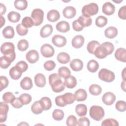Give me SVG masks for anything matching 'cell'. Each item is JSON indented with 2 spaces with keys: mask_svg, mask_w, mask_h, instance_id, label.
Segmentation results:
<instances>
[{
  "mask_svg": "<svg viewBox=\"0 0 126 126\" xmlns=\"http://www.w3.org/2000/svg\"><path fill=\"white\" fill-rule=\"evenodd\" d=\"M114 45L110 42H104L95 49L94 55L98 59H102L111 54L114 51Z\"/></svg>",
  "mask_w": 126,
  "mask_h": 126,
  "instance_id": "cell-1",
  "label": "cell"
},
{
  "mask_svg": "<svg viewBox=\"0 0 126 126\" xmlns=\"http://www.w3.org/2000/svg\"><path fill=\"white\" fill-rule=\"evenodd\" d=\"M49 84L54 92L60 93L65 89V85L57 73H53L49 76Z\"/></svg>",
  "mask_w": 126,
  "mask_h": 126,
  "instance_id": "cell-2",
  "label": "cell"
},
{
  "mask_svg": "<svg viewBox=\"0 0 126 126\" xmlns=\"http://www.w3.org/2000/svg\"><path fill=\"white\" fill-rule=\"evenodd\" d=\"M98 6L96 3H90L84 5L82 8V15L87 18L96 15L98 12Z\"/></svg>",
  "mask_w": 126,
  "mask_h": 126,
  "instance_id": "cell-3",
  "label": "cell"
},
{
  "mask_svg": "<svg viewBox=\"0 0 126 126\" xmlns=\"http://www.w3.org/2000/svg\"><path fill=\"white\" fill-rule=\"evenodd\" d=\"M90 116L96 121H99L104 117L105 113L103 108L97 105H93L90 109Z\"/></svg>",
  "mask_w": 126,
  "mask_h": 126,
  "instance_id": "cell-4",
  "label": "cell"
},
{
  "mask_svg": "<svg viewBox=\"0 0 126 126\" xmlns=\"http://www.w3.org/2000/svg\"><path fill=\"white\" fill-rule=\"evenodd\" d=\"M99 78L106 82H111L115 78V75L113 72L106 68H102L98 72Z\"/></svg>",
  "mask_w": 126,
  "mask_h": 126,
  "instance_id": "cell-5",
  "label": "cell"
},
{
  "mask_svg": "<svg viewBox=\"0 0 126 126\" xmlns=\"http://www.w3.org/2000/svg\"><path fill=\"white\" fill-rule=\"evenodd\" d=\"M31 17L33 19L35 26L40 25L43 22L44 12L43 10L39 8L34 9L32 12Z\"/></svg>",
  "mask_w": 126,
  "mask_h": 126,
  "instance_id": "cell-6",
  "label": "cell"
},
{
  "mask_svg": "<svg viewBox=\"0 0 126 126\" xmlns=\"http://www.w3.org/2000/svg\"><path fill=\"white\" fill-rule=\"evenodd\" d=\"M0 51L3 55L5 56L15 53L14 45L10 42H4L0 47Z\"/></svg>",
  "mask_w": 126,
  "mask_h": 126,
  "instance_id": "cell-7",
  "label": "cell"
},
{
  "mask_svg": "<svg viewBox=\"0 0 126 126\" xmlns=\"http://www.w3.org/2000/svg\"><path fill=\"white\" fill-rule=\"evenodd\" d=\"M41 55L45 58H50L54 56L55 50L52 46L49 44L42 45L40 48Z\"/></svg>",
  "mask_w": 126,
  "mask_h": 126,
  "instance_id": "cell-8",
  "label": "cell"
},
{
  "mask_svg": "<svg viewBox=\"0 0 126 126\" xmlns=\"http://www.w3.org/2000/svg\"><path fill=\"white\" fill-rule=\"evenodd\" d=\"M52 42L57 47H62L66 45V39L63 35L56 34L52 37Z\"/></svg>",
  "mask_w": 126,
  "mask_h": 126,
  "instance_id": "cell-9",
  "label": "cell"
},
{
  "mask_svg": "<svg viewBox=\"0 0 126 126\" xmlns=\"http://www.w3.org/2000/svg\"><path fill=\"white\" fill-rule=\"evenodd\" d=\"M9 106L5 102L1 101L0 103V122H5L7 119Z\"/></svg>",
  "mask_w": 126,
  "mask_h": 126,
  "instance_id": "cell-10",
  "label": "cell"
},
{
  "mask_svg": "<svg viewBox=\"0 0 126 126\" xmlns=\"http://www.w3.org/2000/svg\"><path fill=\"white\" fill-rule=\"evenodd\" d=\"M116 96L112 92H108L104 94L102 97V101L106 105H112L116 100Z\"/></svg>",
  "mask_w": 126,
  "mask_h": 126,
  "instance_id": "cell-11",
  "label": "cell"
},
{
  "mask_svg": "<svg viewBox=\"0 0 126 126\" xmlns=\"http://www.w3.org/2000/svg\"><path fill=\"white\" fill-rule=\"evenodd\" d=\"M39 58L38 52L35 50H31L26 55V60L31 63H34L37 62Z\"/></svg>",
  "mask_w": 126,
  "mask_h": 126,
  "instance_id": "cell-12",
  "label": "cell"
},
{
  "mask_svg": "<svg viewBox=\"0 0 126 126\" xmlns=\"http://www.w3.org/2000/svg\"><path fill=\"white\" fill-rule=\"evenodd\" d=\"M63 16L67 19L73 18L76 14V9L71 6H67L64 8L63 10Z\"/></svg>",
  "mask_w": 126,
  "mask_h": 126,
  "instance_id": "cell-13",
  "label": "cell"
},
{
  "mask_svg": "<svg viewBox=\"0 0 126 126\" xmlns=\"http://www.w3.org/2000/svg\"><path fill=\"white\" fill-rule=\"evenodd\" d=\"M85 38L81 35H77L75 36L72 39L71 44L73 47L76 49L81 48L84 44Z\"/></svg>",
  "mask_w": 126,
  "mask_h": 126,
  "instance_id": "cell-14",
  "label": "cell"
},
{
  "mask_svg": "<svg viewBox=\"0 0 126 126\" xmlns=\"http://www.w3.org/2000/svg\"><path fill=\"white\" fill-rule=\"evenodd\" d=\"M103 13L106 15H111L115 11V6L110 2H105L102 8Z\"/></svg>",
  "mask_w": 126,
  "mask_h": 126,
  "instance_id": "cell-15",
  "label": "cell"
},
{
  "mask_svg": "<svg viewBox=\"0 0 126 126\" xmlns=\"http://www.w3.org/2000/svg\"><path fill=\"white\" fill-rule=\"evenodd\" d=\"M34 81L36 86L39 88L44 87L45 86L46 83L45 76L44 75L40 73H37L35 75Z\"/></svg>",
  "mask_w": 126,
  "mask_h": 126,
  "instance_id": "cell-16",
  "label": "cell"
},
{
  "mask_svg": "<svg viewBox=\"0 0 126 126\" xmlns=\"http://www.w3.org/2000/svg\"><path fill=\"white\" fill-rule=\"evenodd\" d=\"M70 67L74 71H79L81 70L83 67V62L78 59L72 60L70 63Z\"/></svg>",
  "mask_w": 126,
  "mask_h": 126,
  "instance_id": "cell-17",
  "label": "cell"
},
{
  "mask_svg": "<svg viewBox=\"0 0 126 126\" xmlns=\"http://www.w3.org/2000/svg\"><path fill=\"white\" fill-rule=\"evenodd\" d=\"M53 31V28L52 26L50 24H46L41 29L40 31V35L42 38L49 37L52 34Z\"/></svg>",
  "mask_w": 126,
  "mask_h": 126,
  "instance_id": "cell-18",
  "label": "cell"
},
{
  "mask_svg": "<svg viewBox=\"0 0 126 126\" xmlns=\"http://www.w3.org/2000/svg\"><path fill=\"white\" fill-rule=\"evenodd\" d=\"M31 110L32 112L35 115L41 114L44 111V108L41 101L37 100L35 101L31 106Z\"/></svg>",
  "mask_w": 126,
  "mask_h": 126,
  "instance_id": "cell-19",
  "label": "cell"
},
{
  "mask_svg": "<svg viewBox=\"0 0 126 126\" xmlns=\"http://www.w3.org/2000/svg\"><path fill=\"white\" fill-rule=\"evenodd\" d=\"M115 58L121 62H126V50L124 48H119L117 49L115 53Z\"/></svg>",
  "mask_w": 126,
  "mask_h": 126,
  "instance_id": "cell-20",
  "label": "cell"
},
{
  "mask_svg": "<svg viewBox=\"0 0 126 126\" xmlns=\"http://www.w3.org/2000/svg\"><path fill=\"white\" fill-rule=\"evenodd\" d=\"M60 18L59 12L56 9H52L49 11L47 14V20L51 22H55Z\"/></svg>",
  "mask_w": 126,
  "mask_h": 126,
  "instance_id": "cell-21",
  "label": "cell"
},
{
  "mask_svg": "<svg viewBox=\"0 0 126 126\" xmlns=\"http://www.w3.org/2000/svg\"><path fill=\"white\" fill-rule=\"evenodd\" d=\"M56 28L57 30L61 32H66L70 30L69 24L65 21H62L58 23Z\"/></svg>",
  "mask_w": 126,
  "mask_h": 126,
  "instance_id": "cell-22",
  "label": "cell"
},
{
  "mask_svg": "<svg viewBox=\"0 0 126 126\" xmlns=\"http://www.w3.org/2000/svg\"><path fill=\"white\" fill-rule=\"evenodd\" d=\"M32 80L29 77H25L20 82V87L24 90H29L32 87Z\"/></svg>",
  "mask_w": 126,
  "mask_h": 126,
  "instance_id": "cell-23",
  "label": "cell"
},
{
  "mask_svg": "<svg viewBox=\"0 0 126 126\" xmlns=\"http://www.w3.org/2000/svg\"><path fill=\"white\" fill-rule=\"evenodd\" d=\"M23 72L15 65L10 68L9 74L10 77L13 80H18L22 76Z\"/></svg>",
  "mask_w": 126,
  "mask_h": 126,
  "instance_id": "cell-24",
  "label": "cell"
},
{
  "mask_svg": "<svg viewBox=\"0 0 126 126\" xmlns=\"http://www.w3.org/2000/svg\"><path fill=\"white\" fill-rule=\"evenodd\" d=\"M118 34V30L116 28L110 26L106 28L104 31L105 36L108 38L112 39L115 37Z\"/></svg>",
  "mask_w": 126,
  "mask_h": 126,
  "instance_id": "cell-25",
  "label": "cell"
},
{
  "mask_svg": "<svg viewBox=\"0 0 126 126\" xmlns=\"http://www.w3.org/2000/svg\"><path fill=\"white\" fill-rule=\"evenodd\" d=\"M77 80L76 78L72 75H70L66 78L64 79V84L65 86L69 89H73L77 85Z\"/></svg>",
  "mask_w": 126,
  "mask_h": 126,
  "instance_id": "cell-26",
  "label": "cell"
},
{
  "mask_svg": "<svg viewBox=\"0 0 126 126\" xmlns=\"http://www.w3.org/2000/svg\"><path fill=\"white\" fill-rule=\"evenodd\" d=\"M2 33L3 37L8 39L12 38L14 36L15 34L14 29L10 26H8L4 28L2 30Z\"/></svg>",
  "mask_w": 126,
  "mask_h": 126,
  "instance_id": "cell-27",
  "label": "cell"
},
{
  "mask_svg": "<svg viewBox=\"0 0 126 126\" xmlns=\"http://www.w3.org/2000/svg\"><path fill=\"white\" fill-rule=\"evenodd\" d=\"M76 100L77 101H83L86 99L87 97V93L86 91L83 89H79L75 92Z\"/></svg>",
  "mask_w": 126,
  "mask_h": 126,
  "instance_id": "cell-28",
  "label": "cell"
},
{
  "mask_svg": "<svg viewBox=\"0 0 126 126\" xmlns=\"http://www.w3.org/2000/svg\"><path fill=\"white\" fill-rule=\"evenodd\" d=\"M57 59L58 61L62 64H66L70 61V56L66 52H61L57 55Z\"/></svg>",
  "mask_w": 126,
  "mask_h": 126,
  "instance_id": "cell-29",
  "label": "cell"
},
{
  "mask_svg": "<svg viewBox=\"0 0 126 126\" xmlns=\"http://www.w3.org/2000/svg\"><path fill=\"white\" fill-rule=\"evenodd\" d=\"M87 67L90 72L94 73L99 68V64L95 60H91L88 62Z\"/></svg>",
  "mask_w": 126,
  "mask_h": 126,
  "instance_id": "cell-30",
  "label": "cell"
},
{
  "mask_svg": "<svg viewBox=\"0 0 126 126\" xmlns=\"http://www.w3.org/2000/svg\"><path fill=\"white\" fill-rule=\"evenodd\" d=\"M75 112L79 116H84L87 113V107L84 104H77L75 107Z\"/></svg>",
  "mask_w": 126,
  "mask_h": 126,
  "instance_id": "cell-31",
  "label": "cell"
},
{
  "mask_svg": "<svg viewBox=\"0 0 126 126\" xmlns=\"http://www.w3.org/2000/svg\"><path fill=\"white\" fill-rule=\"evenodd\" d=\"M78 22L80 24V25L84 28L90 26L92 24V19L91 18H87L83 15L80 16L77 19Z\"/></svg>",
  "mask_w": 126,
  "mask_h": 126,
  "instance_id": "cell-32",
  "label": "cell"
},
{
  "mask_svg": "<svg viewBox=\"0 0 126 126\" xmlns=\"http://www.w3.org/2000/svg\"><path fill=\"white\" fill-rule=\"evenodd\" d=\"M8 20L11 23H17L21 18L20 14L16 11H12L7 14Z\"/></svg>",
  "mask_w": 126,
  "mask_h": 126,
  "instance_id": "cell-33",
  "label": "cell"
},
{
  "mask_svg": "<svg viewBox=\"0 0 126 126\" xmlns=\"http://www.w3.org/2000/svg\"><path fill=\"white\" fill-rule=\"evenodd\" d=\"M14 5L18 10H25L28 6V1L26 0H16L14 2Z\"/></svg>",
  "mask_w": 126,
  "mask_h": 126,
  "instance_id": "cell-34",
  "label": "cell"
},
{
  "mask_svg": "<svg viewBox=\"0 0 126 126\" xmlns=\"http://www.w3.org/2000/svg\"><path fill=\"white\" fill-rule=\"evenodd\" d=\"M89 91L91 94L93 95H98L101 93L102 89L98 85L92 84L90 86Z\"/></svg>",
  "mask_w": 126,
  "mask_h": 126,
  "instance_id": "cell-35",
  "label": "cell"
},
{
  "mask_svg": "<svg viewBox=\"0 0 126 126\" xmlns=\"http://www.w3.org/2000/svg\"><path fill=\"white\" fill-rule=\"evenodd\" d=\"M63 99L65 103L67 104H70L73 103L76 100L75 94L71 93H66L62 95Z\"/></svg>",
  "mask_w": 126,
  "mask_h": 126,
  "instance_id": "cell-36",
  "label": "cell"
},
{
  "mask_svg": "<svg viewBox=\"0 0 126 126\" xmlns=\"http://www.w3.org/2000/svg\"><path fill=\"white\" fill-rule=\"evenodd\" d=\"M100 45V43L97 41L92 40L88 43L87 46V49L89 53L91 54H94L96 48Z\"/></svg>",
  "mask_w": 126,
  "mask_h": 126,
  "instance_id": "cell-37",
  "label": "cell"
},
{
  "mask_svg": "<svg viewBox=\"0 0 126 126\" xmlns=\"http://www.w3.org/2000/svg\"><path fill=\"white\" fill-rule=\"evenodd\" d=\"M58 74L61 77L65 79L70 75L71 72L67 67L62 66L58 69Z\"/></svg>",
  "mask_w": 126,
  "mask_h": 126,
  "instance_id": "cell-38",
  "label": "cell"
},
{
  "mask_svg": "<svg viewBox=\"0 0 126 126\" xmlns=\"http://www.w3.org/2000/svg\"><path fill=\"white\" fill-rule=\"evenodd\" d=\"M107 18L103 16H98L95 19V25L99 28H102L104 27L107 24Z\"/></svg>",
  "mask_w": 126,
  "mask_h": 126,
  "instance_id": "cell-39",
  "label": "cell"
},
{
  "mask_svg": "<svg viewBox=\"0 0 126 126\" xmlns=\"http://www.w3.org/2000/svg\"><path fill=\"white\" fill-rule=\"evenodd\" d=\"M64 112L61 109H55L52 113V117L56 121H61L64 118Z\"/></svg>",
  "mask_w": 126,
  "mask_h": 126,
  "instance_id": "cell-40",
  "label": "cell"
},
{
  "mask_svg": "<svg viewBox=\"0 0 126 126\" xmlns=\"http://www.w3.org/2000/svg\"><path fill=\"white\" fill-rule=\"evenodd\" d=\"M22 25L27 29L32 27L34 25V21L32 17L26 16L22 20Z\"/></svg>",
  "mask_w": 126,
  "mask_h": 126,
  "instance_id": "cell-41",
  "label": "cell"
},
{
  "mask_svg": "<svg viewBox=\"0 0 126 126\" xmlns=\"http://www.w3.org/2000/svg\"><path fill=\"white\" fill-rule=\"evenodd\" d=\"M11 62L10 59L5 56H1L0 58V66L1 68L6 69L8 68L10 66Z\"/></svg>",
  "mask_w": 126,
  "mask_h": 126,
  "instance_id": "cell-42",
  "label": "cell"
},
{
  "mask_svg": "<svg viewBox=\"0 0 126 126\" xmlns=\"http://www.w3.org/2000/svg\"><path fill=\"white\" fill-rule=\"evenodd\" d=\"M40 100L41 101L43 108L44 111H47L49 110L52 107V102L50 98L48 97L44 96L42 97Z\"/></svg>",
  "mask_w": 126,
  "mask_h": 126,
  "instance_id": "cell-43",
  "label": "cell"
},
{
  "mask_svg": "<svg viewBox=\"0 0 126 126\" xmlns=\"http://www.w3.org/2000/svg\"><path fill=\"white\" fill-rule=\"evenodd\" d=\"M28 41L24 39L20 40L17 43L18 49L20 51H25L29 47Z\"/></svg>",
  "mask_w": 126,
  "mask_h": 126,
  "instance_id": "cell-44",
  "label": "cell"
},
{
  "mask_svg": "<svg viewBox=\"0 0 126 126\" xmlns=\"http://www.w3.org/2000/svg\"><path fill=\"white\" fill-rule=\"evenodd\" d=\"M119 125V124L118 121L112 118L105 119L101 123L102 126H118Z\"/></svg>",
  "mask_w": 126,
  "mask_h": 126,
  "instance_id": "cell-45",
  "label": "cell"
},
{
  "mask_svg": "<svg viewBox=\"0 0 126 126\" xmlns=\"http://www.w3.org/2000/svg\"><path fill=\"white\" fill-rule=\"evenodd\" d=\"M19 98H20V100L23 104V105H27L29 104L31 101L32 100V96L30 94H21Z\"/></svg>",
  "mask_w": 126,
  "mask_h": 126,
  "instance_id": "cell-46",
  "label": "cell"
},
{
  "mask_svg": "<svg viewBox=\"0 0 126 126\" xmlns=\"http://www.w3.org/2000/svg\"><path fill=\"white\" fill-rule=\"evenodd\" d=\"M2 98L4 102L6 103H10L11 101L15 98V96L12 93L8 92L3 94Z\"/></svg>",
  "mask_w": 126,
  "mask_h": 126,
  "instance_id": "cell-47",
  "label": "cell"
},
{
  "mask_svg": "<svg viewBox=\"0 0 126 126\" xmlns=\"http://www.w3.org/2000/svg\"><path fill=\"white\" fill-rule=\"evenodd\" d=\"M16 29L17 33L20 36L26 35L28 32V29L24 27L21 23L17 25Z\"/></svg>",
  "mask_w": 126,
  "mask_h": 126,
  "instance_id": "cell-48",
  "label": "cell"
},
{
  "mask_svg": "<svg viewBox=\"0 0 126 126\" xmlns=\"http://www.w3.org/2000/svg\"><path fill=\"white\" fill-rule=\"evenodd\" d=\"M66 124L68 126H75L77 125L76 117L72 115H69L66 121Z\"/></svg>",
  "mask_w": 126,
  "mask_h": 126,
  "instance_id": "cell-49",
  "label": "cell"
},
{
  "mask_svg": "<svg viewBox=\"0 0 126 126\" xmlns=\"http://www.w3.org/2000/svg\"><path fill=\"white\" fill-rule=\"evenodd\" d=\"M43 66L45 70L47 71H51L55 68L56 63L53 61L49 60L45 62Z\"/></svg>",
  "mask_w": 126,
  "mask_h": 126,
  "instance_id": "cell-50",
  "label": "cell"
},
{
  "mask_svg": "<svg viewBox=\"0 0 126 126\" xmlns=\"http://www.w3.org/2000/svg\"><path fill=\"white\" fill-rule=\"evenodd\" d=\"M115 107L118 111L120 112H125L126 110V102L124 100H119L116 102Z\"/></svg>",
  "mask_w": 126,
  "mask_h": 126,
  "instance_id": "cell-51",
  "label": "cell"
},
{
  "mask_svg": "<svg viewBox=\"0 0 126 126\" xmlns=\"http://www.w3.org/2000/svg\"><path fill=\"white\" fill-rule=\"evenodd\" d=\"M90 124V120L86 117H81L77 121V125L79 126H89Z\"/></svg>",
  "mask_w": 126,
  "mask_h": 126,
  "instance_id": "cell-52",
  "label": "cell"
},
{
  "mask_svg": "<svg viewBox=\"0 0 126 126\" xmlns=\"http://www.w3.org/2000/svg\"><path fill=\"white\" fill-rule=\"evenodd\" d=\"M9 81L6 77L4 76H1L0 77V91H2L3 89L6 88L8 85Z\"/></svg>",
  "mask_w": 126,
  "mask_h": 126,
  "instance_id": "cell-53",
  "label": "cell"
},
{
  "mask_svg": "<svg viewBox=\"0 0 126 126\" xmlns=\"http://www.w3.org/2000/svg\"><path fill=\"white\" fill-rule=\"evenodd\" d=\"M18 68H19L23 72H25L28 68V65L27 63L24 61H20L18 62L15 65Z\"/></svg>",
  "mask_w": 126,
  "mask_h": 126,
  "instance_id": "cell-54",
  "label": "cell"
},
{
  "mask_svg": "<svg viewBox=\"0 0 126 126\" xmlns=\"http://www.w3.org/2000/svg\"><path fill=\"white\" fill-rule=\"evenodd\" d=\"M11 105L15 108H20L23 106V104L19 97H15L10 103Z\"/></svg>",
  "mask_w": 126,
  "mask_h": 126,
  "instance_id": "cell-55",
  "label": "cell"
},
{
  "mask_svg": "<svg viewBox=\"0 0 126 126\" xmlns=\"http://www.w3.org/2000/svg\"><path fill=\"white\" fill-rule=\"evenodd\" d=\"M55 101L56 104L59 107H64L66 105V104L64 101L62 95L57 96L55 98Z\"/></svg>",
  "mask_w": 126,
  "mask_h": 126,
  "instance_id": "cell-56",
  "label": "cell"
},
{
  "mask_svg": "<svg viewBox=\"0 0 126 126\" xmlns=\"http://www.w3.org/2000/svg\"><path fill=\"white\" fill-rule=\"evenodd\" d=\"M118 15L120 18L123 20L126 19V5H124L121 7L119 9L118 11Z\"/></svg>",
  "mask_w": 126,
  "mask_h": 126,
  "instance_id": "cell-57",
  "label": "cell"
},
{
  "mask_svg": "<svg viewBox=\"0 0 126 126\" xmlns=\"http://www.w3.org/2000/svg\"><path fill=\"white\" fill-rule=\"evenodd\" d=\"M72 28H73V29L76 32H80L82 31L83 29H84V28L82 27L80 25V24L79 23L77 19L73 22Z\"/></svg>",
  "mask_w": 126,
  "mask_h": 126,
  "instance_id": "cell-58",
  "label": "cell"
},
{
  "mask_svg": "<svg viewBox=\"0 0 126 126\" xmlns=\"http://www.w3.org/2000/svg\"><path fill=\"white\" fill-rule=\"evenodd\" d=\"M0 15H2L5 14V13L6 12V7H5V5H4L3 3H0Z\"/></svg>",
  "mask_w": 126,
  "mask_h": 126,
  "instance_id": "cell-59",
  "label": "cell"
},
{
  "mask_svg": "<svg viewBox=\"0 0 126 126\" xmlns=\"http://www.w3.org/2000/svg\"><path fill=\"white\" fill-rule=\"evenodd\" d=\"M121 89L124 91L126 92V81H123L121 83Z\"/></svg>",
  "mask_w": 126,
  "mask_h": 126,
  "instance_id": "cell-60",
  "label": "cell"
},
{
  "mask_svg": "<svg viewBox=\"0 0 126 126\" xmlns=\"http://www.w3.org/2000/svg\"><path fill=\"white\" fill-rule=\"evenodd\" d=\"M122 77L123 81H126V68H124L123 71L122 72Z\"/></svg>",
  "mask_w": 126,
  "mask_h": 126,
  "instance_id": "cell-61",
  "label": "cell"
},
{
  "mask_svg": "<svg viewBox=\"0 0 126 126\" xmlns=\"http://www.w3.org/2000/svg\"><path fill=\"white\" fill-rule=\"evenodd\" d=\"M0 19H1V26H0V28H2V27L5 24V20L4 18L2 15H0Z\"/></svg>",
  "mask_w": 126,
  "mask_h": 126,
  "instance_id": "cell-62",
  "label": "cell"
},
{
  "mask_svg": "<svg viewBox=\"0 0 126 126\" xmlns=\"http://www.w3.org/2000/svg\"><path fill=\"white\" fill-rule=\"evenodd\" d=\"M28 125V126H29V125L28 124L26 123V122H24V124H23V122H22L21 124H18V125L19 126V125Z\"/></svg>",
  "mask_w": 126,
  "mask_h": 126,
  "instance_id": "cell-63",
  "label": "cell"
}]
</instances>
